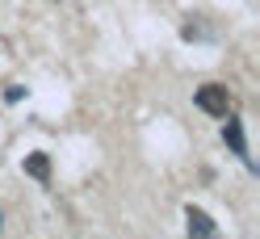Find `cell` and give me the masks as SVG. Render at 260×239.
I'll list each match as a JSON object with an SVG mask.
<instances>
[{
    "label": "cell",
    "instance_id": "277c9868",
    "mask_svg": "<svg viewBox=\"0 0 260 239\" xmlns=\"http://www.w3.org/2000/svg\"><path fill=\"white\" fill-rule=\"evenodd\" d=\"M25 177H34V181H51V155L46 151H34V155H25Z\"/></svg>",
    "mask_w": 260,
    "mask_h": 239
},
{
    "label": "cell",
    "instance_id": "8992f818",
    "mask_svg": "<svg viewBox=\"0 0 260 239\" xmlns=\"http://www.w3.org/2000/svg\"><path fill=\"white\" fill-rule=\"evenodd\" d=\"M0 231H5V214H0Z\"/></svg>",
    "mask_w": 260,
    "mask_h": 239
},
{
    "label": "cell",
    "instance_id": "6da1fadb",
    "mask_svg": "<svg viewBox=\"0 0 260 239\" xmlns=\"http://www.w3.org/2000/svg\"><path fill=\"white\" fill-rule=\"evenodd\" d=\"M193 101H198V109H206L210 118H226V109H231V92H226V84H202Z\"/></svg>",
    "mask_w": 260,
    "mask_h": 239
},
{
    "label": "cell",
    "instance_id": "3957f363",
    "mask_svg": "<svg viewBox=\"0 0 260 239\" xmlns=\"http://www.w3.org/2000/svg\"><path fill=\"white\" fill-rule=\"evenodd\" d=\"M222 143L231 147V155H239L243 164H252V155H248V139H243V122H239V118H226V126H222Z\"/></svg>",
    "mask_w": 260,
    "mask_h": 239
},
{
    "label": "cell",
    "instance_id": "7a4b0ae2",
    "mask_svg": "<svg viewBox=\"0 0 260 239\" xmlns=\"http://www.w3.org/2000/svg\"><path fill=\"white\" fill-rule=\"evenodd\" d=\"M185 231H189V239H222L214 218H210L202 206H185Z\"/></svg>",
    "mask_w": 260,
    "mask_h": 239
},
{
    "label": "cell",
    "instance_id": "5b68a950",
    "mask_svg": "<svg viewBox=\"0 0 260 239\" xmlns=\"http://www.w3.org/2000/svg\"><path fill=\"white\" fill-rule=\"evenodd\" d=\"M5 97H9V101H21V97H25V88H21V84H9Z\"/></svg>",
    "mask_w": 260,
    "mask_h": 239
}]
</instances>
